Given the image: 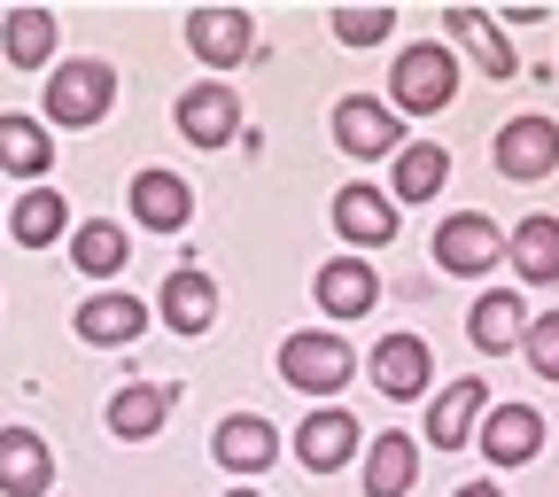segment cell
<instances>
[{"instance_id":"20","label":"cell","mask_w":559,"mask_h":497,"mask_svg":"<svg viewBox=\"0 0 559 497\" xmlns=\"http://www.w3.org/2000/svg\"><path fill=\"white\" fill-rule=\"evenodd\" d=\"M210 451H218L226 466H241V474H257V466H272L280 436H272V419H257V412H234V419H218V436H210Z\"/></svg>"},{"instance_id":"7","label":"cell","mask_w":559,"mask_h":497,"mask_svg":"<svg viewBox=\"0 0 559 497\" xmlns=\"http://www.w3.org/2000/svg\"><path fill=\"white\" fill-rule=\"evenodd\" d=\"M481 451L498 459V466H528L536 451H544V419H536V404H498L481 419Z\"/></svg>"},{"instance_id":"33","label":"cell","mask_w":559,"mask_h":497,"mask_svg":"<svg viewBox=\"0 0 559 497\" xmlns=\"http://www.w3.org/2000/svg\"><path fill=\"white\" fill-rule=\"evenodd\" d=\"M226 497H264V489H226Z\"/></svg>"},{"instance_id":"12","label":"cell","mask_w":559,"mask_h":497,"mask_svg":"<svg viewBox=\"0 0 559 497\" xmlns=\"http://www.w3.org/2000/svg\"><path fill=\"white\" fill-rule=\"evenodd\" d=\"M47 482H55L47 443L32 428H0V489H9V497H39Z\"/></svg>"},{"instance_id":"17","label":"cell","mask_w":559,"mask_h":497,"mask_svg":"<svg viewBox=\"0 0 559 497\" xmlns=\"http://www.w3.org/2000/svg\"><path fill=\"white\" fill-rule=\"evenodd\" d=\"M443 24H451V39L489 70V79H521V62H513V47H506V32L489 24L481 9H443Z\"/></svg>"},{"instance_id":"14","label":"cell","mask_w":559,"mask_h":497,"mask_svg":"<svg viewBox=\"0 0 559 497\" xmlns=\"http://www.w3.org/2000/svg\"><path fill=\"white\" fill-rule=\"evenodd\" d=\"M334 226H342L349 241L381 249V241L396 234V202H389L381 187H342V194H334Z\"/></svg>"},{"instance_id":"5","label":"cell","mask_w":559,"mask_h":497,"mask_svg":"<svg viewBox=\"0 0 559 497\" xmlns=\"http://www.w3.org/2000/svg\"><path fill=\"white\" fill-rule=\"evenodd\" d=\"M498 171H506V179H544V171H559V125H551V117H513V125L498 132Z\"/></svg>"},{"instance_id":"28","label":"cell","mask_w":559,"mask_h":497,"mask_svg":"<svg viewBox=\"0 0 559 497\" xmlns=\"http://www.w3.org/2000/svg\"><path fill=\"white\" fill-rule=\"evenodd\" d=\"M47 55H55V16L47 9H9V62L39 70Z\"/></svg>"},{"instance_id":"1","label":"cell","mask_w":559,"mask_h":497,"mask_svg":"<svg viewBox=\"0 0 559 497\" xmlns=\"http://www.w3.org/2000/svg\"><path fill=\"white\" fill-rule=\"evenodd\" d=\"M389 94H396V109H412V117H428V109H443V102L459 94V70H451V47H436V39H419V47H404V55H396V70H389Z\"/></svg>"},{"instance_id":"31","label":"cell","mask_w":559,"mask_h":497,"mask_svg":"<svg viewBox=\"0 0 559 497\" xmlns=\"http://www.w3.org/2000/svg\"><path fill=\"white\" fill-rule=\"evenodd\" d=\"M528 366H536V381H559V311H544L528 327Z\"/></svg>"},{"instance_id":"4","label":"cell","mask_w":559,"mask_h":497,"mask_svg":"<svg viewBox=\"0 0 559 497\" xmlns=\"http://www.w3.org/2000/svg\"><path fill=\"white\" fill-rule=\"evenodd\" d=\"M506 249H513V241L489 226L481 210H459V218H443V226H436V257H443V272H489Z\"/></svg>"},{"instance_id":"23","label":"cell","mask_w":559,"mask_h":497,"mask_svg":"<svg viewBox=\"0 0 559 497\" xmlns=\"http://www.w3.org/2000/svg\"><path fill=\"white\" fill-rule=\"evenodd\" d=\"M412 474H419L412 436H373V451H366V497H404Z\"/></svg>"},{"instance_id":"16","label":"cell","mask_w":559,"mask_h":497,"mask_svg":"<svg viewBox=\"0 0 559 497\" xmlns=\"http://www.w3.org/2000/svg\"><path fill=\"white\" fill-rule=\"evenodd\" d=\"M164 419H171V389H164V381H124V389L109 397V428H117L124 443L156 436Z\"/></svg>"},{"instance_id":"19","label":"cell","mask_w":559,"mask_h":497,"mask_svg":"<svg viewBox=\"0 0 559 497\" xmlns=\"http://www.w3.org/2000/svg\"><path fill=\"white\" fill-rule=\"evenodd\" d=\"M210 319H218V288H210V272H171L164 280V327L171 334H202Z\"/></svg>"},{"instance_id":"13","label":"cell","mask_w":559,"mask_h":497,"mask_svg":"<svg viewBox=\"0 0 559 497\" xmlns=\"http://www.w3.org/2000/svg\"><path fill=\"white\" fill-rule=\"evenodd\" d=\"M349 451H358V419H349V412H311L304 428H296V459L311 474H334Z\"/></svg>"},{"instance_id":"29","label":"cell","mask_w":559,"mask_h":497,"mask_svg":"<svg viewBox=\"0 0 559 497\" xmlns=\"http://www.w3.org/2000/svg\"><path fill=\"white\" fill-rule=\"evenodd\" d=\"M62 226H70V202H62V194H47V187H39V194H24V202H16V241H24V249H47Z\"/></svg>"},{"instance_id":"25","label":"cell","mask_w":559,"mask_h":497,"mask_svg":"<svg viewBox=\"0 0 559 497\" xmlns=\"http://www.w3.org/2000/svg\"><path fill=\"white\" fill-rule=\"evenodd\" d=\"M443 179H451V156L436 149V140H412V149H396V194H404V202L443 194Z\"/></svg>"},{"instance_id":"30","label":"cell","mask_w":559,"mask_h":497,"mask_svg":"<svg viewBox=\"0 0 559 497\" xmlns=\"http://www.w3.org/2000/svg\"><path fill=\"white\" fill-rule=\"evenodd\" d=\"M396 32V9H334V39L342 47H373Z\"/></svg>"},{"instance_id":"9","label":"cell","mask_w":559,"mask_h":497,"mask_svg":"<svg viewBox=\"0 0 559 497\" xmlns=\"http://www.w3.org/2000/svg\"><path fill=\"white\" fill-rule=\"evenodd\" d=\"M373 296H381V280H373L366 257H334V264L319 272V311H326V319H366Z\"/></svg>"},{"instance_id":"26","label":"cell","mask_w":559,"mask_h":497,"mask_svg":"<svg viewBox=\"0 0 559 497\" xmlns=\"http://www.w3.org/2000/svg\"><path fill=\"white\" fill-rule=\"evenodd\" d=\"M506 257L521 264V280H559V218H521Z\"/></svg>"},{"instance_id":"32","label":"cell","mask_w":559,"mask_h":497,"mask_svg":"<svg viewBox=\"0 0 559 497\" xmlns=\"http://www.w3.org/2000/svg\"><path fill=\"white\" fill-rule=\"evenodd\" d=\"M459 497H506V489H489V482H466V489H459Z\"/></svg>"},{"instance_id":"2","label":"cell","mask_w":559,"mask_h":497,"mask_svg":"<svg viewBox=\"0 0 559 497\" xmlns=\"http://www.w3.org/2000/svg\"><path fill=\"white\" fill-rule=\"evenodd\" d=\"M117 102V70L79 55V62H62L55 79H47V117L55 125H102V109Z\"/></svg>"},{"instance_id":"24","label":"cell","mask_w":559,"mask_h":497,"mask_svg":"<svg viewBox=\"0 0 559 497\" xmlns=\"http://www.w3.org/2000/svg\"><path fill=\"white\" fill-rule=\"evenodd\" d=\"M140 327H148V311H140L132 296H94V304L79 311V334H86V342H109V350L140 342Z\"/></svg>"},{"instance_id":"8","label":"cell","mask_w":559,"mask_h":497,"mask_svg":"<svg viewBox=\"0 0 559 497\" xmlns=\"http://www.w3.org/2000/svg\"><path fill=\"white\" fill-rule=\"evenodd\" d=\"M428 374H436V358H428V342H419V334H389V342L373 350V389L396 397V404L428 389Z\"/></svg>"},{"instance_id":"27","label":"cell","mask_w":559,"mask_h":497,"mask_svg":"<svg viewBox=\"0 0 559 497\" xmlns=\"http://www.w3.org/2000/svg\"><path fill=\"white\" fill-rule=\"evenodd\" d=\"M70 264H79V272H94V280L124 272V226H109V218L79 226V234H70Z\"/></svg>"},{"instance_id":"10","label":"cell","mask_w":559,"mask_h":497,"mask_svg":"<svg viewBox=\"0 0 559 497\" xmlns=\"http://www.w3.org/2000/svg\"><path fill=\"white\" fill-rule=\"evenodd\" d=\"M249 39H257V32H249V16H241V9H194V16H187V47H194L210 70L241 62V55H249Z\"/></svg>"},{"instance_id":"11","label":"cell","mask_w":559,"mask_h":497,"mask_svg":"<svg viewBox=\"0 0 559 497\" xmlns=\"http://www.w3.org/2000/svg\"><path fill=\"white\" fill-rule=\"evenodd\" d=\"M474 419H489V381H451L436 397V412H428V443L436 451H459L474 436Z\"/></svg>"},{"instance_id":"15","label":"cell","mask_w":559,"mask_h":497,"mask_svg":"<svg viewBox=\"0 0 559 497\" xmlns=\"http://www.w3.org/2000/svg\"><path fill=\"white\" fill-rule=\"evenodd\" d=\"M187 210H194L187 179H171V171H140V179H132V218H140V226L179 234V226H187Z\"/></svg>"},{"instance_id":"6","label":"cell","mask_w":559,"mask_h":497,"mask_svg":"<svg viewBox=\"0 0 559 497\" xmlns=\"http://www.w3.org/2000/svg\"><path fill=\"white\" fill-rule=\"evenodd\" d=\"M234 125H241V102H234L218 79H202V86H187V94H179V132L194 140V149H226Z\"/></svg>"},{"instance_id":"22","label":"cell","mask_w":559,"mask_h":497,"mask_svg":"<svg viewBox=\"0 0 559 497\" xmlns=\"http://www.w3.org/2000/svg\"><path fill=\"white\" fill-rule=\"evenodd\" d=\"M55 164V140L32 125V117H0V171H16V179H47Z\"/></svg>"},{"instance_id":"21","label":"cell","mask_w":559,"mask_h":497,"mask_svg":"<svg viewBox=\"0 0 559 497\" xmlns=\"http://www.w3.org/2000/svg\"><path fill=\"white\" fill-rule=\"evenodd\" d=\"M334 140H342L349 156H389V149H396V117H389L381 102H358V94H349V102L334 109Z\"/></svg>"},{"instance_id":"3","label":"cell","mask_w":559,"mask_h":497,"mask_svg":"<svg viewBox=\"0 0 559 497\" xmlns=\"http://www.w3.org/2000/svg\"><path fill=\"white\" fill-rule=\"evenodd\" d=\"M280 381L288 389H311V397H334L342 381H349V342L342 334H288L280 342Z\"/></svg>"},{"instance_id":"18","label":"cell","mask_w":559,"mask_h":497,"mask_svg":"<svg viewBox=\"0 0 559 497\" xmlns=\"http://www.w3.org/2000/svg\"><path fill=\"white\" fill-rule=\"evenodd\" d=\"M474 350H489V358H506V350H528V311H521V296H481L474 304Z\"/></svg>"}]
</instances>
